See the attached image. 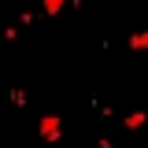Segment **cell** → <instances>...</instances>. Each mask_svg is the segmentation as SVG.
<instances>
[{"label": "cell", "mask_w": 148, "mask_h": 148, "mask_svg": "<svg viewBox=\"0 0 148 148\" xmlns=\"http://www.w3.org/2000/svg\"><path fill=\"white\" fill-rule=\"evenodd\" d=\"M37 130H41V137H45V141H59V137H63V119H59V115H41V122H37Z\"/></svg>", "instance_id": "6da1fadb"}, {"label": "cell", "mask_w": 148, "mask_h": 148, "mask_svg": "<svg viewBox=\"0 0 148 148\" xmlns=\"http://www.w3.org/2000/svg\"><path fill=\"white\" fill-rule=\"evenodd\" d=\"M145 122H148V111H130L126 119H122V126H126L130 133H137V130L145 126Z\"/></svg>", "instance_id": "7a4b0ae2"}, {"label": "cell", "mask_w": 148, "mask_h": 148, "mask_svg": "<svg viewBox=\"0 0 148 148\" xmlns=\"http://www.w3.org/2000/svg\"><path fill=\"white\" fill-rule=\"evenodd\" d=\"M130 48H133V52H145V48H148V30H137V34H130Z\"/></svg>", "instance_id": "3957f363"}, {"label": "cell", "mask_w": 148, "mask_h": 148, "mask_svg": "<svg viewBox=\"0 0 148 148\" xmlns=\"http://www.w3.org/2000/svg\"><path fill=\"white\" fill-rule=\"evenodd\" d=\"M41 4H45V15H59L67 0H41Z\"/></svg>", "instance_id": "277c9868"}, {"label": "cell", "mask_w": 148, "mask_h": 148, "mask_svg": "<svg viewBox=\"0 0 148 148\" xmlns=\"http://www.w3.org/2000/svg\"><path fill=\"white\" fill-rule=\"evenodd\" d=\"M11 104H15V108H26V92H22V89H11Z\"/></svg>", "instance_id": "5b68a950"}]
</instances>
